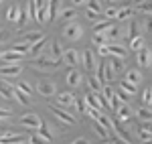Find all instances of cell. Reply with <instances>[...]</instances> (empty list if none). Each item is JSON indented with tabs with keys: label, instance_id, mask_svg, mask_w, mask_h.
Returning a JSON list of instances; mask_svg holds the SVG:
<instances>
[{
	"label": "cell",
	"instance_id": "52a82bcc",
	"mask_svg": "<svg viewBox=\"0 0 152 144\" xmlns=\"http://www.w3.org/2000/svg\"><path fill=\"white\" fill-rule=\"evenodd\" d=\"M37 94H41L43 97L57 96V85L53 83V81H39L37 83Z\"/></svg>",
	"mask_w": 152,
	"mask_h": 144
},
{
	"label": "cell",
	"instance_id": "f1b7e54d",
	"mask_svg": "<svg viewBox=\"0 0 152 144\" xmlns=\"http://www.w3.org/2000/svg\"><path fill=\"white\" fill-rule=\"evenodd\" d=\"M138 29H140V24H138V23H132V24H128V26H126V31H122V35L126 33V35H128V39L132 41L134 37H140V31H138Z\"/></svg>",
	"mask_w": 152,
	"mask_h": 144
},
{
	"label": "cell",
	"instance_id": "7402d4cb",
	"mask_svg": "<svg viewBox=\"0 0 152 144\" xmlns=\"http://www.w3.org/2000/svg\"><path fill=\"white\" fill-rule=\"evenodd\" d=\"M12 91H14V85L12 83L0 81V97H4V99H14V97H12Z\"/></svg>",
	"mask_w": 152,
	"mask_h": 144
},
{
	"label": "cell",
	"instance_id": "8fae6325",
	"mask_svg": "<svg viewBox=\"0 0 152 144\" xmlns=\"http://www.w3.org/2000/svg\"><path fill=\"white\" fill-rule=\"evenodd\" d=\"M75 94H71V91H63V94H57V102H59V108L63 106V108H73L75 106Z\"/></svg>",
	"mask_w": 152,
	"mask_h": 144
},
{
	"label": "cell",
	"instance_id": "cb8c5ba5",
	"mask_svg": "<svg viewBox=\"0 0 152 144\" xmlns=\"http://www.w3.org/2000/svg\"><path fill=\"white\" fill-rule=\"evenodd\" d=\"M136 14V10L132 8V6H122V8H118V18L116 20H128Z\"/></svg>",
	"mask_w": 152,
	"mask_h": 144
},
{
	"label": "cell",
	"instance_id": "7c38bea8",
	"mask_svg": "<svg viewBox=\"0 0 152 144\" xmlns=\"http://www.w3.org/2000/svg\"><path fill=\"white\" fill-rule=\"evenodd\" d=\"M0 61H4V65H18V61H23V55H18L14 51H2Z\"/></svg>",
	"mask_w": 152,
	"mask_h": 144
},
{
	"label": "cell",
	"instance_id": "30bf717a",
	"mask_svg": "<svg viewBox=\"0 0 152 144\" xmlns=\"http://www.w3.org/2000/svg\"><path fill=\"white\" fill-rule=\"evenodd\" d=\"M0 144H26V138L20 134H12V132H4L0 136Z\"/></svg>",
	"mask_w": 152,
	"mask_h": 144
},
{
	"label": "cell",
	"instance_id": "f5cc1de1",
	"mask_svg": "<svg viewBox=\"0 0 152 144\" xmlns=\"http://www.w3.org/2000/svg\"><path fill=\"white\" fill-rule=\"evenodd\" d=\"M71 144H91V142H89L85 136H79V138H75V140H73Z\"/></svg>",
	"mask_w": 152,
	"mask_h": 144
},
{
	"label": "cell",
	"instance_id": "d590c367",
	"mask_svg": "<svg viewBox=\"0 0 152 144\" xmlns=\"http://www.w3.org/2000/svg\"><path fill=\"white\" fill-rule=\"evenodd\" d=\"M12 97H14L18 104H23V106H31V97L24 96L23 91H18V89H14V91H12Z\"/></svg>",
	"mask_w": 152,
	"mask_h": 144
},
{
	"label": "cell",
	"instance_id": "5bb4252c",
	"mask_svg": "<svg viewBox=\"0 0 152 144\" xmlns=\"http://www.w3.org/2000/svg\"><path fill=\"white\" fill-rule=\"evenodd\" d=\"M23 71V65H2L0 67V77H16Z\"/></svg>",
	"mask_w": 152,
	"mask_h": 144
},
{
	"label": "cell",
	"instance_id": "d6a6232c",
	"mask_svg": "<svg viewBox=\"0 0 152 144\" xmlns=\"http://www.w3.org/2000/svg\"><path fill=\"white\" fill-rule=\"evenodd\" d=\"M144 47H146V45H144V37H134V39L130 41V49H132L134 53H138V51H142Z\"/></svg>",
	"mask_w": 152,
	"mask_h": 144
},
{
	"label": "cell",
	"instance_id": "ee69618b",
	"mask_svg": "<svg viewBox=\"0 0 152 144\" xmlns=\"http://www.w3.org/2000/svg\"><path fill=\"white\" fill-rule=\"evenodd\" d=\"M39 136H41V138H45L47 142H51V140H53V134L49 132V128H47V124H45V122H43V126L39 128Z\"/></svg>",
	"mask_w": 152,
	"mask_h": 144
},
{
	"label": "cell",
	"instance_id": "e575fe53",
	"mask_svg": "<svg viewBox=\"0 0 152 144\" xmlns=\"http://www.w3.org/2000/svg\"><path fill=\"white\" fill-rule=\"evenodd\" d=\"M110 26H112V23H110V20H105V18H102V20L94 23V33H105Z\"/></svg>",
	"mask_w": 152,
	"mask_h": 144
},
{
	"label": "cell",
	"instance_id": "484cf974",
	"mask_svg": "<svg viewBox=\"0 0 152 144\" xmlns=\"http://www.w3.org/2000/svg\"><path fill=\"white\" fill-rule=\"evenodd\" d=\"M59 18H63V20H67V23H73L75 18H77V10L71 6V8H63V10L59 12Z\"/></svg>",
	"mask_w": 152,
	"mask_h": 144
},
{
	"label": "cell",
	"instance_id": "9a60e30c",
	"mask_svg": "<svg viewBox=\"0 0 152 144\" xmlns=\"http://www.w3.org/2000/svg\"><path fill=\"white\" fill-rule=\"evenodd\" d=\"M61 61H65L69 67H75L77 63H79V53L75 51V49H67V51H63V57Z\"/></svg>",
	"mask_w": 152,
	"mask_h": 144
},
{
	"label": "cell",
	"instance_id": "1f68e13d",
	"mask_svg": "<svg viewBox=\"0 0 152 144\" xmlns=\"http://www.w3.org/2000/svg\"><path fill=\"white\" fill-rule=\"evenodd\" d=\"M136 114H138V118H140L144 124H150V120H152V112H150L148 108H144V106H142V108L136 110Z\"/></svg>",
	"mask_w": 152,
	"mask_h": 144
},
{
	"label": "cell",
	"instance_id": "d6986e66",
	"mask_svg": "<svg viewBox=\"0 0 152 144\" xmlns=\"http://www.w3.org/2000/svg\"><path fill=\"white\" fill-rule=\"evenodd\" d=\"M104 35H105V39H107V43H118V39L122 37V29H118V24H112Z\"/></svg>",
	"mask_w": 152,
	"mask_h": 144
},
{
	"label": "cell",
	"instance_id": "5b68a950",
	"mask_svg": "<svg viewBox=\"0 0 152 144\" xmlns=\"http://www.w3.org/2000/svg\"><path fill=\"white\" fill-rule=\"evenodd\" d=\"M20 126H24V128H28V130H39L41 126H43V120L37 116V114H33V112H28V114H24V116H20Z\"/></svg>",
	"mask_w": 152,
	"mask_h": 144
},
{
	"label": "cell",
	"instance_id": "3957f363",
	"mask_svg": "<svg viewBox=\"0 0 152 144\" xmlns=\"http://www.w3.org/2000/svg\"><path fill=\"white\" fill-rule=\"evenodd\" d=\"M83 37V26L79 23H67L63 26V39L67 41H79Z\"/></svg>",
	"mask_w": 152,
	"mask_h": 144
},
{
	"label": "cell",
	"instance_id": "f546056e",
	"mask_svg": "<svg viewBox=\"0 0 152 144\" xmlns=\"http://www.w3.org/2000/svg\"><path fill=\"white\" fill-rule=\"evenodd\" d=\"M120 89H122L126 96H136V94H138V87L132 85V83H128V81H124V79L120 81Z\"/></svg>",
	"mask_w": 152,
	"mask_h": 144
},
{
	"label": "cell",
	"instance_id": "2e32d148",
	"mask_svg": "<svg viewBox=\"0 0 152 144\" xmlns=\"http://www.w3.org/2000/svg\"><path fill=\"white\" fill-rule=\"evenodd\" d=\"M150 59H152V55H150V49L148 47H144L142 51L136 53V61H138L140 67H150Z\"/></svg>",
	"mask_w": 152,
	"mask_h": 144
},
{
	"label": "cell",
	"instance_id": "f907efd6",
	"mask_svg": "<svg viewBox=\"0 0 152 144\" xmlns=\"http://www.w3.org/2000/svg\"><path fill=\"white\" fill-rule=\"evenodd\" d=\"M75 108H77L79 114H85V102L83 99H75Z\"/></svg>",
	"mask_w": 152,
	"mask_h": 144
},
{
	"label": "cell",
	"instance_id": "4fadbf2b",
	"mask_svg": "<svg viewBox=\"0 0 152 144\" xmlns=\"http://www.w3.org/2000/svg\"><path fill=\"white\" fill-rule=\"evenodd\" d=\"M112 130L118 134V138L120 140H124V142H128V144H132V136H130V130L126 128V126H122V124H112Z\"/></svg>",
	"mask_w": 152,
	"mask_h": 144
},
{
	"label": "cell",
	"instance_id": "11a10c76",
	"mask_svg": "<svg viewBox=\"0 0 152 144\" xmlns=\"http://www.w3.org/2000/svg\"><path fill=\"white\" fill-rule=\"evenodd\" d=\"M114 144H128V142H124V140H120V138H116V140H114Z\"/></svg>",
	"mask_w": 152,
	"mask_h": 144
},
{
	"label": "cell",
	"instance_id": "9c48e42d",
	"mask_svg": "<svg viewBox=\"0 0 152 144\" xmlns=\"http://www.w3.org/2000/svg\"><path fill=\"white\" fill-rule=\"evenodd\" d=\"M79 63H83V67L87 69V71H91V69H95V55L94 51H89V49H85L81 55H79Z\"/></svg>",
	"mask_w": 152,
	"mask_h": 144
},
{
	"label": "cell",
	"instance_id": "60d3db41",
	"mask_svg": "<svg viewBox=\"0 0 152 144\" xmlns=\"http://www.w3.org/2000/svg\"><path fill=\"white\" fill-rule=\"evenodd\" d=\"M142 106L148 108V110H150V106H152V91H150V87H146V89L142 91Z\"/></svg>",
	"mask_w": 152,
	"mask_h": 144
},
{
	"label": "cell",
	"instance_id": "ab89813d",
	"mask_svg": "<svg viewBox=\"0 0 152 144\" xmlns=\"http://www.w3.org/2000/svg\"><path fill=\"white\" fill-rule=\"evenodd\" d=\"M138 136L142 138V142H150V126L148 124H142L140 130H138Z\"/></svg>",
	"mask_w": 152,
	"mask_h": 144
},
{
	"label": "cell",
	"instance_id": "8992f818",
	"mask_svg": "<svg viewBox=\"0 0 152 144\" xmlns=\"http://www.w3.org/2000/svg\"><path fill=\"white\" fill-rule=\"evenodd\" d=\"M105 47H107V53H110V57H114V59L124 61L126 57H128V49L124 47V45H120V43H107Z\"/></svg>",
	"mask_w": 152,
	"mask_h": 144
},
{
	"label": "cell",
	"instance_id": "83f0119b",
	"mask_svg": "<svg viewBox=\"0 0 152 144\" xmlns=\"http://www.w3.org/2000/svg\"><path fill=\"white\" fill-rule=\"evenodd\" d=\"M18 16H20V8H18L16 4L8 6V10H6V20H10V23H16V20H18Z\"/></svg>",
	"mask_w": 152,
	"mask_h": 144
},
{
	"label": "cell",
	"instance_id": "681fc988",
	"mask_svg": "<svg viewBox=\"0 0 152 144\" xmlns=\"http://www.w3.org/2000/svg\"><path fill=\"white\" fill-rule=\"evenodd\" d=\"M114 96H116V99H118V102H122V104H128V99H130V96H126L122 89H120L118 94H114Z\"/></svg>",
	"mask_w": 152,
	"mask_h": 144
},
{
	"label": "cell",
	"instance_id": "f35d334b",
	"mask_svg": "<svg viewBox=\"0 0 152 144\" xmlns=\"http://www.w3.org/2000/svg\"><path fill=\"white\" fill-rule=\"evenodd\" d=\"M91 41H94V45H97V47H105L107 45V39H105L104 33H94L91 35Z\"/></svg>",
	"mask_w": 152,
	"mask_h": 144
},
{
	"label": "cell",
	"instance_id": "ffe728a7",
	"mask_svg": "<svg viewBox=\"0 0 152 144\" xmlns=\"http://www.w3.org/2000/svg\"><path fill=\"white\" fill-rule=\"evenodd\" d=\"M49 57H51V59H55V61H61V57H63V45H61L59 41H53V43H51Z\"/></svg>",
	"mask_w": 152,
	"mask_h": 144
},
{
	"label": "cell",
	"instance_id": "603a6c76",
	"mask_svg": "<svg viewBox=\"0 0 152 144\" xmlns=\"http://www.w3.org/2000/svg\"><path fill=\"white\" fill-rule=\"evenodd\" d=\"M47 39H43V41H39V43H37V45H31V51H28V53H31V55H33V57H41V55H43V51H45V49H47Z\"/></svg>",
	"mask_w": 152,
	"mask_h": 144
},
{
	"label": "cell",
	"instance_id": "bcb514c9",
	"mask_svg": "<svg viewBox=\"0 0 152 144\" xmlns=\"http://www.w3.org/2000/svg\"><path fill=\"white\" fill-rule=\"evenodd\" d=\"M83 14H85V18H89V20H94V23L102 20V16H99V14H95V12H91V10H85Z\"/></svg>",
	"mask_w": 152,
	"mask_h": 144
},
{
	"label": "cell",
	"instance_id": "7bdbcfd3",
	"mask_svg": "<svg viewBox=\"0 0 152 144\" xmlns=\"http://www.w3.org/2000/svg\"><path fill=\"white\" fill-rule=\"evenodd\" d=\"M136 12H144V14H150V2H138L132 6Z\"/></svg>",
	"mask_w": 152,
	"mask_h": 144
},
{
	"label": "cell",
	"instance_id": "4316f807",
	"mask_svg": "<svg viewBox=\"0 0 152 144\" xmlns=\"http://www.w3.org/2000/svg\"><path fill=\"white\" fill-rule=\"evenodd\" d=\"M107 65H110V69H112V73H114V77H116L120 71H124V61H120V59L110 57V59H107Z\"/></svg>",
	"mask_w": 152,
	"mask_h": 144
},
{
	"label": "cell",
	"instance_id": "8d00e7d4",
	"mask_svg": "<svg viewBox=\"0 0 152 144\" xmlns=\"http://www.w3.org/2000/svg\"><path fill=\"white\" fill-rule=\"evenodd\" d=\"M94 132L97 134V136H99V138H102V140H105V142H107V140H110V132H107V130H105L104 126H99V124H97V122H94Z\"/></svg>",
	"mask_w": 152,
	"mask_h": 144
},
{
	"label": "cell",
	"instance_id": "b9f144b4",
	"mask_svg": "<svg viewBox=\"0 0 152 144\" xmlns=\"http://www.w3.org/2000/svg\"><path fill=\"white\" fill-rule=\"evenodd\" d=\"M87 83H89V87H91V94H102V83L95 79V75H91V77L87 79Z\"/></svg>",
	"mask_w": 152,
	"mask_h": 144
},
{
	"label": "cell",
	"instance_id": "7a4b0ae2",
	"mask_svg": "<svg viewBox=\"0 0 152 144\" xmlns=\"http://www.w3.org/2000/svg\"><path fill=\"white\" fill-rule=\"evenodd\" d=\"M49 112H51L53 116H57L59 122H61V124H65V126H69V124H77V118H75L71 112H67V110H63V108H59V106L49 104Z\"/></svg>",
	"mask_w": 152,
	"mask_h": 144
},
{
	"label": "cell",
	"instance_id": "74e56055",
	"mask_svg": "<svg viewBox=\"0 0 152 144\" xmlns=\"http://www.w3.org/2000/svg\"><path fill=\"white\" fill-rule=\"evenodd\" d=\"M85 10H91V12H95V14L102 16V4L95 2V0H87V2H85Z\"/></svg>",
	"mask_w": 152,
	"mask_h": 144
},
{
	"label": "cell",
	"instance_id": "c3c4849f",
	"mask_svg": "<svg viewBox=\"0 0 152 144\" xmlns=\"http://www.w3.org/2000/svg\"><path fill=\"white\" fill-rule=\"evenodd\" d=\"M95 67H97V75H95V79L102 83V81H104V61H102L99 65H95Z\"/></svg>",
	"mask_w": 152,
	"mask_h": 144
},
{
	"label": "cell",
	"instance_id": "ba28073f",
	"mask_svg": "<svg viewBox=\"0 0 152 144\" xmlns=\"http://www.w3.org/2000/svg\"><path fill=\"white\" fill-rule=\"evenodd\" d=\"M65 81H67L69 87H79L81 81H83L81 71H79V69H75V67H71L69 71H67V75H65Z\"/></svg>",
	"mask_w": 152,
	"mask_h": 144
},
{
	"label": "cell",
	"instance_id": "9f6ffc18",
	"mask_svg": "<svg viewBox=\"0 0 152 144\" xmlns=\"http://www.w3.org/2000/svg\"><path fill=\"white\" fill-rule=\"evenodd\" d=\"M0 55H2V49H0Z\"/></svg>",
	"mask_w": 152,
	"mask_h": 144
},
{
	"label": "cell",
	"instance_id": "277c9868",
	"mask_svg": "<svg viewBox=\"0 0 152 144\" xmlns=\"http://www.w3.org/2000/svg\"><path fill=\"white\" fill-rule=\"evenodd\" d=\"M85 106L95 110V112H99V114H102V110H107V104L104 102L102 94H87L85 96Z\"/></svg>",
	"mask_w": 152,
	"mask_h": 144
},
{
	"label": "cell",
	"instance_id": "ac0fdd59",
	"mask_svg": "<svg viewBox=\"0 0 152 144\" xmlns=\"http://www.w3.org/2000/svg\"><path fill=\"white\" fill-rule=\"evenodd\" d=\"M142 79H144V77H142V73L138 71V69H128V71H126V77H124V81L136 85V87L142 83Z\"/></svg>",
	"mask_w": 152,
	"mask_h": 144
},
{
	"label": "cell",
	"instance_id": "816d5d0a",
	"mask_svg": "<svg viewBox=\"0 0 152 144\" xmlns=\"http://www.w3.org/2000/svg\"><path fill=\"white\" fill-rule=\"evenodd\" d=\"M97 55L104 57V59H110V53H107V47H97Z\"/></svg>",
	"mask_w": 152,
	"mask_h": 144
},
{
	"label": "cell",
	"instance_id": "d4e9b609",
	"mask_svg": "<svg viewBox=\"0 0 152 144\" xmlns=\"http://www.w3.org/2000/svg\"><path fill=\"white\" fill-rule=\"evenodd\" d=\"M10 51L18 53V55H26V53L31 51V45H28V43H24V41H16V43H12Z\"/></svg>",
	"mask_w": 152,
	"mask_h": 144
},
{
	"label": "cell",
	"instance_id": "6da1fadb",
	"mask_svg": "<svg viewBox=\"0 0 152 144\" xmlns=\"http://www.w3.org/2000/svg\"><path fill=\"white\" fill-rule=\"evenodd\" d=\"M61 63H63V61H55V59H51L49 55H41V57H37V59L31 63V67L37 69V71H53V69H57Z\"/></svg>",
	"mask_w": 152,
	"mask_h": 144
},
{
	"label": "cell",
	"instance_id": "f6af8a7d",
	"mask_svg": "<svg viewBox=\"0 0 152 144\" xmlns=\"http://www.w3.org/2000/svg\"><path fill=\"white\" fill-rule=\"evenodd\" d=\"M26 140H28L26 144H47V140H45V138H41L39 134H31Z\"/></svg>",
	"mask_w": 152,
	"mask_h": 144
},
{
	"label": "cell",
	"instance_id": "e0dca14e",
	"mask_svg": "<svg viewBox=\"0 0 152 144\" xmlns=\"http://www.w3.org/2000/svg\"><path fill=\"white\" fill-rule=\"evenodd\" d=\"M116 114H118V120L120 122H128L132 116H134V110L130 108L128 104H120V108L116 110Z\"/></svg>",
	"mask_w": 152,
	"mask_h": 144
},
{
	"label": "cell",
	"instance_id": "7dc6e473",
	"mask_svg": "<svg viewBox=\"0 0 152 144\" xmlns=\"http://www.w3.org/2000/svg\"><path fill=\"white\" fill-rule=\"evenodd\" d=\"M12 116V110H4V108H0V122H4V120H8V118H10Z\"/></svg>",
	"mask_w": 152,
	"mask_h": 144
},
{
	"label": "cell",
	"instance_id": "db71d44e",
	"mask_svg": "<svg viewBox=\"0 0 152 144\" xmlns=\"http://www.w3.org/2000/svg\"><path fill=\"white\" fill-rule=\"evenodd\" d=\"M6 39H8V33L6 31H0V43H4Z\"/></svg>",
	"mask_w": 152,
	"mask_h": 144
},
{
	"label": "cell",
	"instance_id": "44dd1931",
	"mask_svg": "<svg viewBox=\"0 0 152 144\" xmlns=\"http://www.w3.org/2000/svg\"><path fill=\"white\" fill-rule=\"evenodd\" d=\"M45 39V35L41 33V31H31V33H26V35L23 37L24 43H28V45H37L39 41H43Z\"/></svg>",
	"mask_w": 152,
	"mask_h": 144
},
{
	"label": "cell",
	"instance_id": "4dcf8cb0",
	"mask_svg": "<svg viewBox=\"0 0 152 144\" xmlns=\"http://www.w3.org/2000/svg\"><path fill=\"white\" fill-rule=\"evenodd\" d=\"M102 18L110 20V23L116 20V18H118V8H116V6H107L105 10H102Z\"/></svg>",
	"mask_w": 152,
	"mask_h": 144
},
{
	"label": "cell",
	"instance_id": "836d02e7",
	"mask_svg": "<svg viewBox=\"0 0 152 144\" xmlns=\"http://www.w3.org/2000/svg\"><path fill=\"white\" fill-rule=\"evenodd\" d=\"M14 89H18V91H23L24 96H33V94H35V89H33V87H31V85L26 83V81H18V83H14Z\"/></svg>",
	"mask_w": 152,
	"mask_h": 144
}]
</instances>
